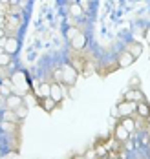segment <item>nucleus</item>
<instances>
[{"label":"nucleus","mask_w":150,"mask_h":159,"mask_svg":"<svg viewBox=\"0 0 150 159\" xmlns=\"http://www.w3.org/2000/svg\"><path fill=\"white\" fill-rule=\"evenodd\" d=\"M9 79L13 82V93H17V95L24 97L30 90H31V82L28 80V75H26L24 71H15Z\"/></svg>","instance_id":"obj_1"},{"label":"nucleus","mask_w":150,"mask_h":159,"mask_svg":"<svg viewBox=\"0 0 150 159\" xmlns=\"http://www.w3.org/2000/svg\"><path fill=\"white\" fill-rule=\"evenodd\" d=\"M117 110H119V119H123V117H132L134 113L137 111V102L121 101V102L117 104Z\"/></svg>","instance_id":"obj_2"},{"label":"nucleus","mask_w":150,"mask_h":159,"mask_svg":"<svg viewBox=\"0 0 150 159\" xmlns=\"http://www.w3.org/2000/svg\"><path fill=\"white\" fill-rule=\"evenodd\" d=\"M75 80H77V70L73 66H70V64H64L62 66V84L73 86Z\"/></svg>","instance_id":"obj_3"},{"label":"nucleus","mask_w":150,"mask_h":159,"mask_svg":"<svg viewBox=\"0 0 150 159\" xmlns=\"http://www.w3.org/2000/svg\"><path fill=\"white\" fill-rule=\"evenodd\" d=\"M50 97L55 101V102H61V101L66 97V86H62L61 82H51Z\"/></svg>","instance_id":"obj_4"},{"label":"nucleus","mask_w":150,"mask_h":159,"mask_svg":"<svg viewBox=\"0 0 150 159\" xmlns=\"http://www.w3.org/2000/svg\"><path fill=\"white\" fill-rule=\"evenodd\" d=\"M0 46L4 48V51L7 55H13V53L18 51V39H15V37H4L2 42H0Z\"/></svg>","instance_id":"obj_5"},{"label":"nucleus","mask_w":150,"mask_h":159,"mask_svg":"<svg viewBox=\"0 0 150 159\" xmlns=\"http://www.w3.org/2000/svg\"><path fill=\"white\" fill-rule=\"evenodd\" d=\"M125 101H130V102H147L145 99V93L139 90V88H130L126 93H125Z\"/></svg>","instance_id":"obj_6"},{"label":"nucleus","mask_w":150,"mask_h":159,"mask_svg":"<svg viewBox=\"0 0 150 159\" xmlns=\"http://www.w3.org/2000/svg\"><path fill=\"white\" fill-rule=\"evenodd\" d=\"M24 104V97L17 95V93H11L9 97H6V106H7V110H17L18 106H22Z\"/></svg>","instance_id":"obj_7"},{"label":"nucleus","mask_w":150,"mask_h":159,"mask_svg":"<svg viewBox=\"0 0 150 159\" xmlns=\"http://www.w3.org/2000/svg\"><path fill=\"white\" fill-rule=\"evenodd\" d=\"M114 135H116L117 141H123V143H125V141H128V137H130V132L123 126L121 123H117L116 128H114Z\"/></svg>","instance_id":"obj_8"},{"label":"nucleus","mask_w":150,"mask_h":159,"mask_svg":"<svg viewBox=\"0 0 150 159\" xmlns=\"http://www.w3.org/2000/svg\"><path fill=\"white\" fill-rule=\"evenodd\" d=\"M134 61H135V59H134L128 51H123V53L119 55V59H117V62H119L121 68H128V66H132Z\"/></svg>","instance_id":"obj_9"},{"label":"nucleus","mask_w":150,"mask_h":159,"mask_svg":"<svg viewBox=\"0 0 150 159\" xmlns=\"http://www.w3.org/2000/svg\"><path fill=\"white\" fill-rule=\"evenodd\" d=\"M0 93L4 97H9L11 93H13V82H11V79L7 77V79H4L2 82H0Z\"/></svg>","instance_id":"obj_10"},{"label":"nucleus","mask_w":150,"mask_h":159,"mask_svg":"<svg viewBox=\"0 0 150 159\" xmlns=\"http://www.w3.org/2000/svg\"><path fill=\"white\" fill-rule=\"evenodd\" d=\"M50 90H51V84H48V82H40V84H39V88L35 90V95L39 97V99L50 97Z\"/></svg>","instance_id":"obj_11"},{"label":"nucleus","mask_w":150,"mask_h":159,"mask_svg":"<svg viewBox=\"0 0 150 159\" xmlns=\"http://www.w3.org/2000/svg\"><path fill=\"white\" fill-rule=\"evenodd\" d=\"M40 101V106H42V110L44 111H53L55 110V106L59 104V102H55L51 97H44V99H39Z\"/></svg>","instance_id":"obj_12"},{"label":"nucleus","mask_w":150,"mask_h":159,"mask_svg":"<svg viewBox=\"0 0 150 159\" xmlns=\"http://www.w3.org/2000/svg\"><path fill=\"white\" fill-rule=\"evenodd\" d=\"M84 44H86V37H84L81 31H79L75 37H73V39H71V46H73L75 49H83Z\"/></svg>","instance_id":"obj_13"},{"label":"nucleus","mask_w":150,"mask_h":159,"mask_svg":"<svg viewBox=\"0 0 150 159\" xmlns=\"http://www.w3.org/2000/svg\"><path fill=\"white\" fill-rule=\"evenodd\" d=\"M126 51L132 55L134 59H137V57H141V53H143V46H141L139 42H132V44L126 48Z\"/></svg>","instance_id":"obj_14"},{"label":"nucleus","mask_w":150,"mask_h":159,"mask_svg":"<svg viewBox=\"0 0 150 159\" xmlns=\"http://www.w3.org/2000/svg\"><path fill=\"white\" fill-rule=\"evenodd\" d=\"M135 113H137L139 117L147 119V117L150 115V108H148V104H147V102H139V104H137V111H135Z\"/></svg>","instance_id":"obj_15"},{"label":"nucleus","mask_w":150,"mask_h":159,"mask_svg":"<svg viewBox=\"0 0 150 159\" xmlns=\"http://www.w3.org/2000/svg\"><path fill=\"white\" fill-rule=\"evenodd\" d=\"M121 125L132 134L134 130H135V119H132V117H123V119H121Z\"/></svg>","instance_id":"obj_16"},{"label":"nucleus","mask_w":150,"mask_h":159,"mask_svg":"<svg viewBox=\"0 0 150 159\" xmlns=\"http://www.w3.org/2000/svg\"><path fill=\"white\" fill-rule=\"evenodd\" d=\"M2 121H7V123H18V117H17V113L13 110H6L4 111V119Z\"/></svg>","instance_id":"obj_17"},{"label":"nucleus","mask_w":150,"mask_h":159,"mask_svg":"<svg viewBox=\"0 0 150 159\" xmlns=\"http://www.w3.org/2000/svg\"><path fill=\"white\" fill-rule=\"evenodd\" d=\"M70 13H71V16H83V7L79 4H71L70 6Z\"/></svg>","instance_id":"obj_18"},{"label":"nucleus","mask_w":150,"mask_h":159,"mask_svg":"<svg viewBox=\"0 0 150 159\" xmlns=\"http://www.w3.org/2000/svg\"><path fill=\"white\" fill-rule=\"evenodd\" d=\"M15 113H17L18 121H20V119H24V117L28 115V106H26V104H22V106H18L17 110H15Z\"/></svg>","instance_id":"obj_19"},{"label":"nucleus","mask_w":150,"mask_h":159,"mask_svg":"<svg viewBox=\"0 0 150 159\" xmlns=\"http://www.w3.org/2000/svg\"><path fill=\"white\" fill-rule=\"evenodd\" d=\"M9 62H11V55H7L6 51H4V53H0V66H4V68H6Z\"/></svg>","instance_id":"obj_20"},{"label":"nucleus","mask_w":150,"mask_h":159,"mask_svg":"<svg viewBox=\"0 0 150 159\" xmlns=\"http://www.w3.org/2000/svg\"><path fill=\"white\" fill-rule=\"evenodd\" d=\"M15 125H17V123H7V121H2V128H4L6 132H11V130H15Z\"/></svg>","instance_id":"obj_21"},{"label":"nucleus","mask_w":150,"mask_h":159,"mask_svg":"<svg viewBox=\"0 0 150 159\" xmlns=\"http://www.w3.org/2000/svg\"><path fill=\"white\" fill-rule=\"evenodd\" d=\"M130 88H139V79L137 77H132L130 79Z\"/></svg>","instance_id":"obj_22"},{"label":"nucleus","mask_w":150,"mask_h":159,"mask_svg":"<svg viewBox=\"0 0 150 159\" xmlns=\"http://www.w3.org/2000/svg\"><path fill=\"white\" fill-rule=\"evenodd\" d=\"M95 156H97V152H95V150H88L84 157H86V159H95Z\"/></svg>","instance_id":"obj_23"},{"label":"nucleus","mask_w":150,"mask_h":159,"mask_svg":"<svg viewBox=\"0 0 150 159\" xmlns=\"http://www.w3.org/2000/svg\"><path fill=\"white\" fill-rule=\"evenodd\" d=\"M77 33H79V30H77V28H71V30H70V31H68V39H70V40H71V39H73V37H75V35H77Z\"/></svg>","instance_id":"obj_24"},{"label":"nucleus","mask_w":150,"mask_h":159,"mask_svg":"<svg viewBox=\"0 0 150 159\" xmlns=\"http://www.w3.org/2000/svg\"><path fill=\"white\" fill-rule=\"evenodd\" d=\"M4 79H7V75H6V68L4 66H0V82Z\"/></svg>","instance_id":"obj_25"},{"label":"nucleus","mask_w":150,"mask_h":159,"mask_svg":"<svg viewBox=\"0 0 150 159\" xmlns=\"http://www.w3.org/2000/svg\"><path fill=\"white\" fill-rule=\"evenodd\" d=\"M112 117H119V110H117V106L112 108Z\"/></svg>","instance_id":"obj_26"},{"label":"nucleus","mask_w":150,"mask_h":159,"mask_svg":"<svg viewBox=\"0 0 150 159\" xmlns=\"http://www.w3.org/2000/svg\"><path fill=\"white\" fill-rule=\"evenodd\" d=\"M145 40H147V42L150 44V28L147 30V33H145Z\"/></svg>","instance_id":"obj_27"},{"label":"nucleus","mask_w":150,"mask_h":159,"mask_svg":"<svg viewBox=\"0 0 150 159\" xmlns=\"http://www.w3.org/2000/svg\"><path fill=\"white\" fill-rule=\"evenodd\" d=\"M7 159H18L17 154H7Z\"/></svg>","instance_id":"obj_28"},{"label":"nucleus","mask_w":150,"mask_h":159,"mask_svg":"<svg viewBox=\"0 0 150 159\" xmlns=\"http://www.w3.org/2000/svg\"><path fill=\"white\" fill-rule=\"evenodd\" d=\"M97 154H99V156H102V154H104V148H102V146H99V148H97Z\"/></svg>","instance_id":"obj_29"},{"label":"nucleus","mask_w":150,"mask_h":159,"mask_svg":"<svg viewBox=\"0 0 150 159\" xmlns=\"http://www.w3.org/2000/svg\"><path fill=\"white\" fill-rule=\"evenodd\" d=\"M2 39H4V31L0 30V42H2Z\"/></svg>","instance_id":"obj_30"},{"label":"nucleus","mask_w":150,"mask_h":159,"mask_svg":"<svg viewBox=\"0 0 150 159\" xmlns=\"http://www.w3.org/2000/svg\"><path fill=\"white\" fill-rule=\"evenodd\" d=\"M73 159H86L84 156H77V157H73Z\"/></svg>","instance_id":"obj_31"},{"label":"nucleus","mask_w":150,"mask_h":159,"mask_svg":"<svg viewBox=\"0 0 150 159\" xmlns=\"http://www.w3.org/2000/svg\"><path fill=\"white\" fill-rule=\"evenodd\" d=\"M147 123H148V126H150V115H148V117H147Z\"/></svg>","instance_id":"obj_32"},{"label":"nucleus","mask_w":150,"mask_h":159,"mask_svg":"<svg viewBox=\"0 0 150 159\" xmlns=\"http://www.w3.org/2000/svg\"><path fill=\"white\" fill-rule=\"evenodd\" d=\"M0 53H4V48H2V46H0Z\"/></svg>","instance_id":"obj_33"}]
</instances>
